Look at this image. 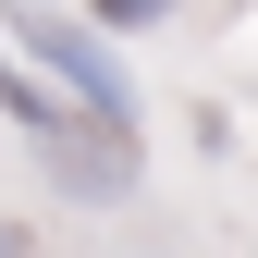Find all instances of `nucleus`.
<instances>
[{
    "label": "nucleus",
    "mask_w": 258,
    "mask_h": 258,
    "mask_svg": "<svg viewBox=\"0 0 258 258\" xmlns=\"http://www.w3.org/2000/svg\"><path fill=\"white\" fill-rule=\"evenodd\" d=\"M0 123L49 160V184H61V197H136V172H148V148H136V136H99V123L61 99V86L13 74V61H0Z\"/></svg>",
    "instance_id": "1"
},
{
    "label": "nucleus",
    "mask_w": 258,
    "mask_h": 258,
    "mask_svg": "<svg viewBox=\"0 0 258 258\" xmlns=\"http://www.w3.org/2000/svg\"><path fill=\"white\" fill-rule=\"evenodd\" d=\"M86 25L99 37H148V25H172V0H86Z\"/></svg>",
    "instance_id": "3"
},
{
    "label": "nucleus",
    "mask_w": 258,
    "mask_h": 258,
    "mask_svg": "<svg viewBox=\"0 0 258 258\" xmlns=\"http://www.w3.org/2000/svg\"><path fill=\"white\" fill-rule=\"evenodd\" d=\"M0 37H13L25 61H37V86H61L99 136H136V86H123V61H111V37L86 13H49V0H13L0 13Z\"/></svg>",
    "instance_id": "2"
}]
</instances>
